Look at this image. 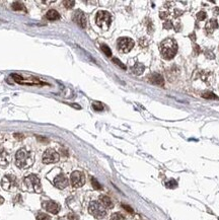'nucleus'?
I'll return each instance as SVG.
<instances>
[{
  "label": "nucleus",
  "mask_w": 219,
  "mask_h": 220,
  "mask_svg": "<svg viewBox=\"0 0 219 220\" xmlns=\"http://www.w3.org/2000/svg\"><path fill=\"white\" fill-rule=\"evenodd\" d=\"M35 154L25 148H20L15 154V164L20 168H29L34 164Z\"/></svg>",
  "instance_id": "1"
},
{
  "label": "nucleus",
  "mask_w": 219,
  "mask_h": 220,
  "mask_svg": "<svg viewBox=\"0 0 219 220\" xmlns=\"http://www.w3.org/2000/svg\"><path fill=\"white\" fill-rule=\"evenodd\" d=\"M159 51H160L161 56L167 60H171L176 56V51H178V44L176 40L171 38H167L164 41L160 43L159 46Z\"/></svg>",
  "instance_id": "2"
},
{
  "label": "nucleus",
  "mask_w": 219,
  "mask_h": 220,
  "mask_svg": "<svg viewBox=\"0 0 219 220\" xmlns=\"http://www.w3.org/2000/svg\"><path fill=\"white\" fill-rule=\"evenodd\" d=\"M88 211L93 217L97 219H101L107 215V209L101 205V203L97 201H92L90 202L88 207Z\"/></svg>",
  "instance_id": "3"
},
{
  "label": "nucleus",
  "mask_w": 219,
  "mask_h": 220,
  "mask_svg": "<svg viewBox=\"0 0 219 220\" xmlns=\"http://www.w3.org/2000/svg\"><path fill=\"white\" fill-rule=\"evenodd\" d=\"M23 181H24L27 189L31 190V191L35 192V193H41L42 192L41 181L36 174H29L27 177H25Z\"/></svg>",
  "instance_id": "4"
},
{
  "label": "nucleus",
  "mask_w": 219,
  "mask_h": 220,
  "mask_svg": "<svg viewBox=\"0 0 219 220\" xmlns=\"http://www.w3.org/2000/svg\"><path fill=\"white\" fill-rule=\"evenodd\" d=\"M95 22L101 29H108L112 22V16L108 11H99L95 16Z\"/></svg>",
  "instance_id": "5"
},
{
  "label": "nucleus",
  "mask_w": 219,
  "mask_h": 220,
  "mask_svg": "<svg viewBox=\"0 0 219 220\" xmlns=\"http://www.w3.org/2000/svg\"><path fill=\"white\" fill-rule=\"evenodd\" d=\"M1 186L5 191H13L17 188V180L12 174H6L2 179Z\"/></svg>",
  "instance_id": "6"
},
{
  "label": "nucleus",
  "mask_w": 219,
  "mask_h": 220,
  "mask_svg": "<svg viewBox=\"0 0 219 220\" xmlns=\"http://www.w3.org/2000/svg\"><path fill=\"white\" fill-rule=\"evenodd\" d=\"M118 50L122 53H128L133 49L134 47V41L130 38H121L118 40L117 43Z\"/></svg>",
  "instance_id": "7"
},
{
  "label": "nucleus",
  "mask_w": 219,
  "mask_h": 220,
  "mask_svg": "<svg viewBox=\"0 0 219 220\" xmlns=\"http://www.w3.org/2000/svg\"><path fill=\"white\" fill-rule=\"evenodd\" d=\"M70 181H71V185L74 188H80L85 183V177H84V174L81 172L75 170V172H73L71 174Z\"/></svg>",
  "instance_id": "8"
},
{
  "label": "nucleus",
  "mask_w": 219,
  "mask_h": 220,
  "mask_svg": "<svg viewBox=\"0 0 219 220\" xmlns=\"http://www.w3.org/2000/svg\"><path fill=\"white\" fill-rule=\"evenodd\" d=\"M59 161V154L53 149H48L43 154V162L46 164L56 163Z\"/></svg>",
  "instance_id": "9"
},
{
  "label": "nucleus",
  "mask_w": 219,
  "mask_h": 220,
  "mask_svg": "<svg viewBox=\"0 0 219 220\" xmlns=\"http://www.w3.org/2000/svg\"><path fill=\"white\" fill-rule=\"evenodd\" d=\"M43 207L52 214H57L60 211V205L54 201H46L43 203Z\"/></svg>",
  "instance_id": "10"
},
{
  "label": "nucleus",
  "mask_w": 219,
  "mask_h": 220,
  "mask_svg": "<svg viewBox=\"0 0 219 220\" xmlns=\"http://www.w3.org/2000/svg\"><path fill=\"white\" fill-rule=\"evenodd\" d=\"M73 20L77 23L79 27H81L82 29H85L86 27V18L85 14L83 13L80 10H76L75 13H74L73 16Z\"/></svg>",
  "instance_id": "11"
},
{
  "label": "nucleus",
  "mask_w": 219,
  "mask_h": 220,
  "mask_svg": "<svg viewBox=\"0 0 219 220\" xmlns=\"http://www.w3.org/2000/svg\"><path fill=\"white\" fill-rule=\"evenodd\" d=\"M54 186L60 190L65 189L68 186V179L66 178L63 174H59V176H57L56 178L54 179Z\"/></svg>",
  "instance_id": "12"
},
{
  "label": "nucleus",
  "mask_w": 219,
  "mask_h": 220,
  "mask_svg": "<svg viewBox=\"0 0 219 220\" xmlns=\"http://www.w3.org/2000/svg\"><path fill=\"white\" fill-rule=\"evenodd\" d=\"M10 161V156L4 149H0V167H5Z\"/></svg>",
  "instance_id": "13"
},
{
  "label": "nucleus",
  "mask_w": 219,
  "mask_h": 220,
  "mask_svg": "<svg viewBox=\"0 0 219 220\" xmlns=\"http://www.w3.org/2000/svg\"><path fill=\"white\" fill-rule=\"evenodd\" d=\"M148 79H149V81L151 83L156 84V85H159V86H162V85L164 84V81H163L162 76H161L160 74H158V73H152L151 75L148 77Z\"/></svg>",
  "instance_id": "14"
},
{
  "label": "nucleus",
  "mask_w": 219,
  "mask_h": 220,
  "mask_svg": "<svg viewBox=\"0 0 219 220\" xmlns=\"http://www.w3.org/2000/svg\"><path fill=\"white\" fill-rule=\"evenodd\" d=\"M218 27V23H217V20H210L209 21L207 22V25H206V32H207V34H211L213 33V31L215 29H217Z\"/></svg>",
  "instance_id": "15"
},
{
  "label": "nucleus",
  "mask_w": 219,
  "mask_h": 220,
  "mask_svg": "<svg viewBox=\"0 0 219 220\" xmlns=\"http://www.w3.org/2000/svg\"><path fill=\"white\" fill-rule=\"evenodd\" d=\"M99 200H101V205H103L106 209H107V208L111 209V208H113V206H114L112 200H111L108 196H101V197H99Z\"/></svg>",
  "instance_id": "16"
},
{
  "label": "nucleus",
  "mask_w": 219,
  "mask_h": 220,
  "mask_svg": "<svg viewBox=\"0 0 219 220\" xmlns=\"http://www.w3.org/2000/svg\"><path fill=\"white\" fill-rule=\"evenodd\" d=\"M46 18H47V20H57L60 18V14H59L56 10L51 9V10H49V11L47 12Z\"/></svg>",
  "instance_id": "17"
},
{
  "label": "nucleus",
  "mask_w": 219,
  "mask_h": 220,
  "mask_svg": "<svg viewBox=\"0 0 219 220\" xmlns=\"http://www.w3.org/2000/svg\"><path fill=\"white\" fill-rule=\"evenodd\" d=\"M132 71H133V73L136 74V75H140V74H142L144 71V65L142 63L137 62V63L132 67Z\"/></svg>",
  "instance_id": "18"
},
{
  "label": "nucleus",
  "mask_w": 219,
  "mask_h": 220,
  "mask_svg": "<svg viewBox=\"0 0 219 220\" xmlns=\"http://www.w3.org/2000/svg\"><path fill=\"white\" fill-rule=\"evenodd\" d=\"M12 9L16 10V11H24V12H27V9H25L24 5H23L22 3H20V2H14V3L12 4Z\"/></svg>",
  "instance_id": "19"
},
{
  "label": "nucleus",
  "mask_w": 219,
  "mask_h": 220,
  "mask_svg": "<svg viewBox=\"0 0 219 220\" xmlns=\"http://www.w3.org/2000/svg\"><path fill=\"white\" fill-rule=\"evenodd\" d=\"M101 51H103V52L105 53L106 55H107L108 57L112 56V51H111V49L107 46V45H101Z\"/></svg>",
  "instance_id": "20"
},
{
  "label": "nucleus",
  "mask_w": 219,
  "mask_h": 220,
  "mask_svg": "<svg viewBox=\"0 0 219 220\" xmlns=\"http://www.w3.org/2000/svg\"><path fill=\"white\" fill-rule=\"evenodd\" d=\"M110 220H125V218L121 213H114V214L111 216Z\"/></svg>",
  "instance_id": "21"
},
{
  "label": "nucleus",
  "mask_w": 219,
  "mask_h": 220,
  "mask_svg": "<svg viewBox=\"0 0 219 220\" xmlns=\"http://www.w3.org/2000/svg\"><path fill=\"white\" fill-rule=\"evenodd\" d=\"M92 108L94 109L95 111H103L104 110V106L99 102H93Z\"/></svg>",
  "instance_id": "22"
},
{
  "label": "nucleus",
  "mask_w": 219,
  "mask_h": 220,
  "mask_svg": "<svg viewBox=\"0 0 219 220\" xmlns=\"http://www.w3.org/2000/svg\"><path fill=\"white\" fill-rule=\"evenodd\" d=\"M74 4H75V2L73 0H65V1H63V5L66 8H72L74 6Z\"/></svg>",
  "instance_id": "23"
},
{
  "label": "nucleus",
  "mask_w": 219,
  "mask_h": 220,
  "mask_svg": "<svg viewBox=\"0 0 219 220\" xmlns=\"http://www.w3.org/2000/svg\"><path fill=\"white\" fill-rule=\"evenodd\" d=\"M91 184H92V187L95 190H101V186L99 185V183L94 178H91Z\"/></svg>",
  "instance_id": "24"
},
{
  "label": "nucleus",
  "mask_w": 219,
  "mask_h": 220,
  "mask_svg": "<svg viewBox=\"0 0 219 220\" xmlns=\"http://www.w3.org/2000/svg\"><path fill=\"white\" fill-rule=\"evenodd\" d=\"M202 97H203L204 99H217V97H216V95H214L213 92H205V93H203V95H202Z\"/></svg>",
  "instance_id": "25"
},
{
  "label": "nucleus",
  "mask_w": 219,
  "mask_h": 220,
  "mask_svg": "<svg viewBox=\"0 0 219 220\" xmlns=\"http://www.w3.org/2000/svg\"><path fill=\"white\" fill-rule=\"evenodd\" d=\"M37 220H50V217L45 213H39L37 215Z\"/></svg>",
  "instance_id": "26"
},
{
  "label": "nucleus",
  "mask_w": 219,
  "mask_h": 220,
  "mask_svg": "<svg viewBox=\"0 0 219 220\" xmlns=\"http://www.w3.org/2000/svg\"><path fill=\"white\" fill-rule=\"evenodd\" d=\"M206 18V12L200 11L199 13H197V20H204Z\"/></svg>",
  "instance_id": "27"
},
{
  "label": "nucleus",
  "mask_w": 219,
  "mask_h": 220,
  "mask_svg": "<svg viewBox=\"0 0 219 220\" xmlns=\"http://www.w3.org/2000/svg\"><path fill=\"white\" fill-rule=\"evenodd\" d=\"M113 61H114V63L115 64H117L118 66H120L122 69H126V66L124 65L123 63H121V61L119 60V59H117V58H113Z\"/></svg>",
  "instance_id": "28"
},
{
  "label": "nucleus",
  "mask_w": 219,
  "mask_h": 220,
  "mask_svg": "<svg viewBox=\"0 0 219 220\" xmlns=\"http://www.w3.org/2000/svg\"><path fill=\"white\" fill-rule=\"evenodd\" d=\"M167 188H176V181L175 180H171L167 183Z\"/></svg>",
  "instance_id": "29"
},
{
  "label": "nucleus",
  "mask_w": 219,
  "mask_h": 220,
  "mask_svg": "<svg viewBox=\"0 0 219 220\" xmlns=\"http://www.w3.org/2000/svg\"><path fill=\"white\" fill-rule=\"evenodd\" d=\"M163 27H164L165 29H171V27H173V25H171V22L169 20L165 21L164 23H163Z\"/></svg>",
  "instance_id": "30"
},
{
  "label": "nucleus",
  "mask_w": 219,
  "mask_h": 220,
  "mask_svg": "<svg viewBox=\"0 0 219 220\" xmlns=\"http://www.w3.org/2000/svg\"><path fill=\"white\" fill-rule=\"evenodd\" d=\"M169 12H160V14H159L160 18H169Z\"/></svg>",
  "instance_id": "31"
},
{
  "label": "nucleus",
  "mask_w": 219,
  "mask_h": 220,
  "mask_svg": "<svg viewBox=\"0 0 219 220\" xmlns=\"http://www.w3.org/2000/svg\"><path fill=\"white\" fill-rule=\"evenodd\" d=\"M194 51H195V53H196L197 55L200 53V48H199V46H198V45H195V46H194Z\"/></svg>",
  "instance_id": "32"
},
{
  "label": "nucleus",
  "mask_w": 219,
  "mask_h": 220,
  "mask_svg": "<svg viewBox=\"0 0 219 220\" xmlns=\"http://www.w3.org/2000/svg\"><path fill=\"white\" fill-rule=\"evenodd\" d=\"M123 207H124V208L126 209L127 211H129V212H133V211H132V209H131L129 206H126V205H123Z\"/></svg>",
  "instance_id": "33"
},
{
  "label": "nucleus",
  "mask_w": 219,
  "mask_h": 220,
  "mask_svg": "<svg viewBox=\"0 0 219 220\" xmlns=\"http://www.w3.org/2000/svg\"><path fill=\"white\" fill-rule=\"evenodd\" d=\"M4 202V199H3V197H1V196H0V205H1L2 204V203H3Z\"/></svg>",
  "instance_id": "34"
},
{
  "label": "nucleus",
  "mask_w": 219,
  "mask_h": 220,
  "mask_svg": "<svg viewBox=\"0 0 219 220\" xmlns=\"http://www.w3.org/2000/svg\"><path fill=\"white\" fill-rule=\"evenodd\" d=\"M191 37H192V40H195V35L193 34V35H191Z\"/></svg>",
  "instance_id": "35"
}]
</instances>
